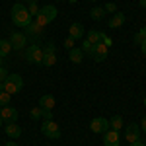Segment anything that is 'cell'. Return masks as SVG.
I'll use <instances>...</instances> for the list:
<instances>
[{
    "label": "cell",
    "mask_w": 146,
    "mask_h": 146,
    "mask_svg": "<svg viewBox=\"0 0 146 146\" xmlns=\"http://www.w3.org/2000/svg\"><path fill=\"white\" fill-rule=\"evenodd\" d=\"M12 22H14V25H18V27H27L29 23L33 22V18H31V14L27 12V8L23 6L22 2H16L14 6H12Z\"/></svg>",
    "instance_id": "6da1fadb"
},
{
    "label": "cell",
    "mask_w": 146,
    "mask_h": 146,
    "mask_svg": "<svg viewBox=\"0 0 146 146\" xmlns=\"http://www.w3.org/2000/svg\"><path fill=\"white\" fill-rule=\"evenodd\" d=\"M56 14H58V12H56V8L53 6V4H45V6L39 8V14L33 16V22L45 29L51 22H55V20H56Z\"/></svg>",
    "instance_id": "7a4b0ae2"
},
{
    "label": "cell",
    "mask_w": 146,
    "mask_h": 146,
    "mask_svg": "<svg viewBox=\"0 0 146 146\" xmlns=\"http://www.w3.org/2000/svg\"><path fill=\"white\" fill-rule=\"evenodd\" d=\"M23 88V80L20 74H8V78L4 80V92H8L10 96L20 94Z\"/></svg>",
    "instance_id": "3957f363"
},
{
    "label": "cell",
    "mask_w": 146,
    "mask_h": 146,
    "mask_svg": "<svg viewBox=\"0 0 146 146\" xmlns=\"http://www.w3.org/2000/svg\"><path fill=\"white\" fill-rule=\"evenodd\" d=\"M25 58L33 64H41L43 62V47L37 45V43H31L25 51Z\"/></svg>",
    "instance_id": "277c9868"
},
{
    "label": "cell",
    "mask_w": 146,
    "mask_h": 146,
    "mask_svg": "<svg viewBox=\"0 0 146 146\" xmlns=\"http://www.w3.org/2000/svg\"><path fill=\"white\" fill-rule=\"evenodd\" d=\"M41 133L47 136V138H51V140H56V138H60V127L51 119V121H43L41 125Z\"/></svg>",
    "instance_id": "5b68a950"
},
{
    "label": "cell",
    "mask_w": 146,
    "mask_h": 146,
    "mask_svg": "<svg viewBox=\"0 0 146 146\" xmlns=\"http://www.w3.org/2000/svg\"><path fill=\"white\" fill-rule=\"evenodd\" d=\"M8 41L12 43V49H16V51H23L25 47H27V35L22 33V31H12L10 37H8Z\"/></svg>",
    "instance_id": "8992f818"
},
{
    "label": "cell",
    "mask_w": 146,
    "mask_h": 146,
    "mask_svg": "<svg viewBox=\"0 0 146 146\" xmlns=\"http://www.w3.org/2000/svg\"><path fill=\"white\" fill-rule=\"evenodd\" d=\"M56 62V47H55V43L53 41H49L47 43V47L43 49V66H53Z\"/></svg>",
    "instance_id": "52a82bcc"
},
{
    "label": "cell",
    "mask_w": 146,
    "mask_h": 146,
    "mask_svg": "<svg viewBox=\"0 0 146 146\" xmlns=\"http://www.w3.org/2000/svg\"><path fill=\"white\" fill-rule=\"evenodd\" d=\"M107 129H109V119H105V117H96L94 121H90V131L92 133L103 135Z\"/></svg>",
    "instance_id": "ba28073f"
},
{
    "label": "cell",
    "mask_w": 146,
    "mask_h": 146,
    "mask_svg": "<svg viewBox=\"0 0 146 146\" xmlns=\"http://www.w3.org/2000/svg\"><path fill=\"white\" fill-rule=\"evenodd\" d=\"M18 117H20V113H18V109H14L12 105L0 107V119H2V121H6V123H16Z\"/></svg>",
    "instance_id": "9c48e42d"
},
{
    "label": "cell",
    "mask_w": 146,
    "mask_h": 146,
    "mask_svg": "<svg viewBox=\"0 0 146 146\" xmlns=\"http://www.w3.org/2000/svg\"><path fill=\"white\" fill-rule=\"evenodd\" d=\"M121 144V136H119V131H113V129H107L103 133V146H119Z\"/></svg>",
    "instance_id": "30bf717a"
},
{
    "label": "cell",
    "mask_w": 146,
    "mask_h": 146,
    "mask_svg": "<svg viewBox=\"0 0 146 146\" xmlns=\"http://www.w3.org/2000/svg\"><path fill=\"white\" fill-rule=\"evenodd\" d=\"M140 138V127L138 125H129L127 129H125V140L131 144V142H135V140H138Z\"/></svg>",
    "instance_id": "8fae6325"
},
{
    "label": "cell",
    "mask_w": 146,
    "mask_h": 146,
    "mask_svg": "<svg viewBox=\"0 0 146 146\" xmlns=\"http://www.w3.org/2000/svg\"><path fill=\"white\" fill-rule=\"evenodd\" d=\"M107 51H109V47H105L103 43H96L94 45V60L96 62H103L105 58H107Z\"/></svg>",
    "instance_id": "7c38bea8"
},
{
    "label": "cell",
    "mask_w": 146,
    "mask_h": 146,
    "mask_svg": "<svg viewBox=\"0 0 146 146\" xmlns=\"http://www.w3.org/2000/svg\"><path fill=\"white\" fill-rule=\"evenodd\" d=\"M86 35V31H84V25L78 22H74L70 27H68V37H72L74 41H78V39H82Z\"/></svg>",
    "instance_id": "4fadbf2b"
},
{
    "label": "cell",
    "mask_w": 146,
    "mask_h": 146,
    "mask_svg": "<svg viewBox=\"0 0 146 146\" xmlns=\"http://www.w3.org/2000/svg\"><path fill=\"white\" fill-rule=\"evenodd\" d=\"M125 22H127V16H125L123 12H115L113 18L109 20V29H119V27L125 25Z\"/></svg>",
    "instance_id": "5bb4252c"
},
{
    "label": "cell",
    "mask_w": 146,
    "mask_h": 146,
    "mask_svg": "<svg viewBox=\"0 0 146 146\" xmlns=\"http://www.w3.org/2000/svg\"><path fill=\"white\" fill-rule=\"evenodd\" d=\"M4 131H6V135L10 136L12 140H16V138H20V136H22V127H20L18 123H6Z\"/></svg>",
    "instance_id": "9a60e30c"
},
{
    "label": "cell",
    "mask_w": 146,
    "mask_h": 146,
    "mask_svg": "<svg viewBox=\"0 0 146 146\" xmlns=\"http://www.w3.org/2000/svg\"><path fill=\"white\" fill-rule=\"evenodd\" d=\"M39 107H41V109H51V111H53V107H55V96H53V94L41 96V98H39Z\"/></svg>",
    "instance_id": "2e32d148"
},
{
    "label": "cell",
    "mask_w": 146,
    "mask_h": 146,
    "mask_svg": "<svg viewBox=\"0 0 146 146\" xmlns=\"http://www.w3.org/2000/svg\"><path fill=\"white\" fill-rule=\"evenodd\" d=\"M68 56H70V62H74V64H80V62L84 60V53H82V49H80V47H74V49H70Z\"/></svg>",
    "instance_id": "e0dca14e"
},
{
    "label": "cell",
    "mask_w": 146,
    "mask_h": 146,
    "mask_svg": "<svg viewBox=\"0 0 146 146\" xmlns=\"http://www.w3.org/2000/svg\"><path fill=\"white\" fill-rule=\"evenodd\" d=\"M25 33L31 35V37H41V33H43V27H41V25H37L35 22H31L27 27H25Z\"/></svg>",
    "instance_id": "ac0fdd59"
},
{
    "label": "cell",
    "mask_w": 146,
    "mask_h": 146,
    "mask_svg": "<svg viewBox=\"0 0 146 146\" xmlns=\"http://www.w3.org/2000/svg\"><path fill=\"white\" fill-rule=\"evenodd\" d=\"M90 18L94 20V22H101V20L105 18V10H103L101 6H96V8L90 10Z\"/></svg>",
    "instance_id": "d6986e66"
},
{
    "label": "cell",
    "mask_w": 146,
    "mask_h": 146,
    "mask_svg": "<svg viewBox=\"0 0 146 146\" xmlns=\"http://www.w3.org/2000/svg\"><path fill=\"white\" fill-rule=\"evenodd\" d=\"M109 129L121 131V129H123V117H121V115H113L111 119H109Z\"/></svg>",
    "instance_id": "ffe728a7"
},
{
    "label": "cell",
    "mask_w": 146,
    "mask_h": 146,
    "mask_svg": "<svg viewBox=\"0 0 146 146\" xmlns=\"http://www.w3.org/2000/svg\"><path fill=\"white\" fill-rule=\"evenodd\" d=\"M12 53V43L8 39H0V56L4 58V56H8Z\"/></svg>",
    "instance_id": "44dd1931"
},
{
    "label": "cell",
    "mask_w": 146,
    "mask_h": 146,
    "mask_svg": "<svg viewBox=\"0 0 146 146\" xmlns=\"http://www.w3.org/2000/svg\"><path fill=\"white\" fill-rule=\"evenodd\" d=\"M86 39L90 41V43H101V31H98V29H90L88 31V35H86Z\"/></svg>",
    "instance_id": "7402d4cb"
},
{
    "label": "cell",
    "mask_w": 146,
    "mask_h": 146,
    "mask_svg": "<svg viewBox=\"0 0 146 146\" xmlns=\"http://www.w3.org/2000/svg\"><path fill=\"white\" fill-rule=\"evenodd\" d=\"M80 49H82V53H84V55L94 56V43H90L88 39H84V41H82V47H80Z\"/></svg>",
    "instance_id": "603a6c76"
},
{
    "label": "cell",
    "mask_w": 146,
    "mask_h": 146,
    "mask_svg": "<svg viewBox=\"0 0 146 146\" xmlns=\"http://www.w3.org/2000/svg\"><path fill=\"white\" fill-rule=\"evenodd\" d=\"M142 41H146V27H140V31L135 33V43L136 45H140Z\"/></svg>",
    "instance_id": "cb8c5ba5"
},
{
    "label": "cell",
    "mask_w": 146,
    "mask_h": 146,
    "mask_svg": "<svg viewBox=\"0 0 146 146\" xmlns=\"http://www.w3.org/2000/svg\"><path fill=\"white\" fill-rule=\"evenodd\" d=\"M29 117H31V119H35V121H37V119H43V109H41L39 105H37V107H33V109L29 111Z\"/></svg>",
    "instance_id": "d4e9b609"
},
{
    "label": "cell",
    "mask_w": 146,
    "mask_h": 146,
    "mask_svg": "<svg viewBox=\"0 0 146 146\" xmlns=\"http://www.w3.org/2000/svg\"><path fill=\"white\" fill-rule=\"evenodd\" d=\"M27 12L31 14V18L39 14V6H37V0H33V2H29V4H27Z\"/></svg>",
    "instance_id": "484cf974"
},
{
    "label": "cell",
    "mask_w": 146,
    "mask_h": 146,
    "mask_svg": "<svg viewBox=\"0 0 146 146\" xmlns=\"http://www.w3.org/2000/svg\"><path fill=\"white\" fill-rule=\"evenodd\" d=\"M10 100H12V96L8 92H0V105H2V107H4V105H10Z\"/></svg>",
    "instance_id": "4316f807"
},
{
    "label": "cell",
    "mask_w": 146,
    "mask_h": 146,
    "mask_svg": "<svg viewBox=\"0 0 146 146\" xmlns=\"http://www.w3.org/2000/svg\"><path fill=\"white\" fill-rule=\"evenodd\" d=\"M101 43H103L105 47H111V45H113V39H111L107 33H103V31H101Z\"/></svg>",
    "instance_id": "83f0119b"
},
{
    "label": "cell",
    "mask_w": 146,
    "mask_h": 146,
    "mask_svg": "<svg viewBox=\"0 0 146 146\" xmlns=\"http://www.w3.org/2000/svg\"><path fill=\"white\" fill-rule=\"evenodd\" d=\"M103 10H105V12H111V14H115V12H117V4H115V2H107V4L103 6Z\"/></svg>",
    "instance_id": "f1b7e54d"
},
{
    "label": "cell",
    "mask_w": 146,
    "mask_h": 146,
    "mask_svg": "<svg viewBox=\"0 0 146 146\" xmlns=\"http://www.w3.org/2000/svg\"><path fill=\"white\" fill-rule=\"evenodd\" d=\"M74 43H76V41H74V39H72V37H66V39H64V43H62V45L66 47L68 51H70V49H74Z\"/></svg>",
    "instance_id": "f546056e"
},
{
    "label": "cell",
    "mask_w": 146,
    "mask_h": 146,
    "mask_svg": "<svg viewBox=\"0 0 146 146\" xmlns=\"http://www.w3.org/2000/svg\"><path fill=\"white\" fill-rule=\"evenodd\" d=\"M8 74H10V72H8L6 68H4V66H0V82H4V80L8 78Z\"/></svg>",
    "instance_id": "4dcf8cb0"
},
{
    "label": "cell",
    "mask_w": 146,
    "mask_h": 146,
    "mask_svg": "<svg viewBox=\"0 0 146 146\" xmlns=\"http://www.w3.org/2000/svg\"><path fill=\"white\" fill-rule=\"evenodd\" d=\"M43 119H45V121H51V119H53V111H51V109H43Z\"/></svg>",
    "instance_id": "1f68e13d"
},
{
    "label": "cell",
    "mask_w": 146,
    "mask_h": 146,
    "mask_svg": "<svg viewBox=\"0 0 146 146\" xmlns=\"http://www.w3.org/2000/svg\"><path fill=\"white\" fill-rule=\"evenodd\" d=\"M131 146H146V144L140 140V138H138V140H135V142H131Z\"/></svg>",
    "instance_id": "d6a6232c"
},
{
    "label": "cell",
    "mask_w": 146,
    "mask_h": 146,
    "mask_svg": "<svg viewBox=\"0 0 146 146\" xmlns=\"http://www.w3.org/2000/svg\"><path fill=\"white\" fill-rule=\"evenodd\" d=\"M140 51H142V55H146V41L140 43Z\"/></svg>",
    "instance_id": "836d02e7"
},
{
    "label": "cell",
    "mask_w": 146,
    "mask_h": 146,
    "mask_svg": "<svg viewBox=\"0 0 146 146\" xmlns=\"http://www.w3.org/2000/svg\"><path fill=\"white\" fill-rule=\"evenodd\" d=\"M140 129H142V131H144V133H146V117H144V119H142V121H140Z\"/></svg>",
    "instance_id": "e575fe53"
},
{
    "label": "cell",
    "mask_w": 146,
    "mask_h": 146,
    "mask_svg": "<svg viewBox=\"0 0 146 146\" xmlns=\"http://www.w3.org/2000/svg\"><path fill=\"white\" fill-rule=\"evenodd\" d=\"M4 146H18V142H16V140H10V142H6Z\"/></svg>",
    "instance_id": "d590c367"
},
{
    "label": "cell",
    "mask_w": 146,
    "mask_h": 146,
    "mask_svg": "<svg viewBox=\"0 0 146 146\" xmlns=\"http://www.w3.org/2000/svg\"><path fill=\"white\" fill-rule=\"evenodd\" d=\"M138 2H140V6H142V8H146V0H138Z\"/></svg>",
    "instance_id": "8d00e7d4"
},
{
    "label": "cell",
    "mask_w": 146,
    "mask_h": 146,
    "mask_svg": "<svg viewBox=\"0 0 146 146\" xmlns=\"http://www.w3.org/2000/svg\"><path fill=\"white\" fill-rule=\"evenodd\" d=\"M0 92H4V82H0Z\"/></svg>",
    "instance_id": "74e56055"
},
{
    "label": "cell",
    "mask_w": 146,
    "mask_h": 146,
    "mask_svg": "<svg viewBox=\"0 0 146 146\" xmlns=\"http://www.w3.org/2000/svg\"><path fill=\"white\" fill-rule=\"evenodd\" d=\"M2 60H4V58H2V56H0V66H2Z\"/></svg>",
    "instance_id": "f35d334b"
},
{
    "label": "cell",
    "mask_w": 146,
    "mask_h": 146,
    "mask_svg": "<svg viewBox=\"0 0 146 146\" xmlns=\"http://www.w3.org/2000/svg\"><path fill=\"white\" fill-rule=\"evenodd\" d=\"M56 2H66V0H56Z\"/></svg>",
    "instance_id": "ab89813d"
},
{
    "label": "cell",
    "mask_w": 146,
    "mask_h": 146,
    "mask_svg": "<svg viewBox=\"0 0 146 146\" xmlns=\"http://www.w3.org/2000/svg\"><path fill=\"white\" fill-rule=\"evenodd\" d=\"M144 107H146V98H144Z\"/></svg>",
    "instance_id": "60d3db41"
},
{
    "label": "cell",
    "mask_w": 146,
    "mask_h": 146,
    "mask_svg": "<svg viewBox=\"0 0 146 146\" xmlns=\"http://www.w3.org/2000/svg\"><path fill=\"white\" fill-rule=\"evenodd\" d=\"M70 2H78V0H70Z\"/></svg>",
    "instance_id": "b9f144b4"
},
{
    "label": "cell",
    "mask_w": 146,
    "mask_h": 146,
    "mask_svg": "<svg viewBox=\"0 0 146 146\" xmlns=\"http://www.w3.org/2000/svg\"><path fill=\"white\" fill-rule=\"evenodd\" d=\"M0 127H2V119H0Z\"/></svg>",
    "instance_id": "7bdbcfd3"
},
{
    "label": "cell",
    "mask_w": 146,
    "mask_h": 146,
    "mask_svg": "<svg viewBox=\"0 0 146 146\" xmlns=\"http://www.w3.org/2000/svg\"><path fill=\"white\" fill-rule=\"evenodd\" d=\"M92 2H96V0H92Z\"/></svg>",
    "instance_id": "ee69618b"
},
{
    "label": "cell",
    "mask_w": 146,
    "mask_h": 146,
    "mask_svg": "<svg viewBox=\"0 0 146 146\" xmlns=\"http://www.w3.org/2000/svg\"><path fill=\"white\" fill-rule=\"evenodd\" d=\"M144 144H146V140H144Z\"/></svg>",
    "instance_id": "f6af8a7d"
}]
</instances>
